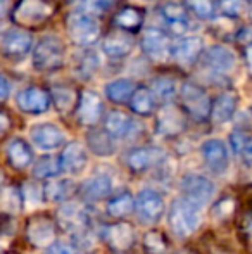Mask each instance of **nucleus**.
Here are the masks:
<instances>
[{"label": "nucleus", "instance_id": "f8f14e48", "mask_svg": "<svg viewBox=\"0 0 252 254\" xmlns=\"http://www.w3.org/2000/svg\"><path fill=\"white\" fill-rule=\"evenodd\" d=\"M50 95L38 87H26L17 94L16 102L23 113L26 114H42L47 113L50 107Z\"/></svg>", "mask_w": 252, "mask_h": 254}, {"label": "nucleus", "instance_id": "4468645a", "mask_svg": "<svg viewBox=\"0 0 252 254\" xmlns=\"http://www.w3.org/2000/svg\"><path fill=\"white\" fill-rule=\"evenodd\" d=\"M161 17L164 19L166 28L169 30V33L182 37L190 30V21H189V12L187 9L178 2H168L161 7Z\"/></svg>", "mask_w": 252, "mask_h": 254}, {"label": "nucleus", "instance_id": "49530a36", "mask_svg": "<svg viewBox=\"0 0 252 254\" xmlns=\"http://www.w3.org/2000/svg\"><path fill=\"white\" fill-rule=\"evenodd\" d=\"M7 12V0H0V17Z\"/></svg>", "mask_w": 252, "mask_h": 254}, {"label": "nucleus", "instance_id": "a211bd4d", "mask_svg": "<svg viewBox=\"0 0 252 254\" xmlns=\"http://www.w3.org/2000/svg\"><path fill=\"white\" fill-rule=\"evenodd\" d=\"M164 159V152L159 147H137L128 152L126 164L133 171H147L157 166Z\"/></svg>", "mask_w": 252, "mask_h": 254}, {"label": "nucleus", "instance_id": "72a5a7b5", "mask_svg": "<svg viewBox=\"0 0 252 254\" xmlns=\"http://www.w3.org/2000/svg\"><path fill=\"white\" fill-rule=\"evenodd\" d=\"M61 171H62L61 159H59V157H52V156L42 157V159H38L33 166L35 177L37 178H47V180L59 177Z\"/></svg>", "mask_w": 252, "mask_h": 254}, {"label": "nucleus", "instance_id": "58836bf2", "mask_svg": "<svg viewBox=\"0 0 252 254\" xmlns=\"http://www.w3.org/2000/svg\"><path fill=\"white\" fill-rule=\"evenodd\" d=\"M54 101H55V107H57L61 113H66V111H69L71 106H73V92L67 90V88H55Z\"/></svg>", "mask_w": 252, "mask_h": 254}, {"label": "nucleus", "instance_id": "1a4fd4ad", "mask_svg": "<svg viewBox=\"0 0 252 254\" xmlns=\"http://www.w3.org/2000/svg\"><path fill=\"white\" fill-rule=\"evenodd\" d=\"M30 138L37 149L44 152H52L59 149L66 140V135L57 125L52 123H38L31 127Z\"/></svg>", "mask_w": 252, "mask_h": 254}, {"label": "nucleus", "instance_id": "37998d69", "mask_svg": "<svg viewBox=\"0 0 252 254\" xmlns=\"http://www.w3.org/2000/svg\"><path fill=\"white\" fill-rule=\"evenodd\" d=\"M10 95V83L3 74H0V101H5Z\"/></svg>", "mask_w": 252, "mask_h": 254}, {"label": "nucleus", "instance_id": "de8ad7c7", "mask_svg": "<svg viewBox=\"0 0 252 254\" xmlns=\"http://www.w3.org/2000/svg\"><path fill=\"white\" fill-rule=\"evenodd\" d=\"M247 64H249L252 71V45H249V49H247Z\"/></svg>", "mask_w": 252, "mask_h": 254}, {"label": "nucleus", "instance_id": "9b49d317", "mask_svg": "<svg viewBox=\"0 0 252 254\" xmlns=\"http://www.w3.org/2000/svg\"><path fill=\"white\" fill-rule=\"evenodd\" d=\"M52 9L45 0H21L14 10V19L24 26H33L50 16Z\"/></svg>", "mask_w": 252, "mask_h": 254}, {"label": "nucleus", "instance_id": "603ef678", "mask_svg": "<svg viewBox=\"0 0 252 254\" xmlns=\"http://www.w3.org/2000/svg\"><path fill=\"white\" fill-rule=\"evenodd\" d=\"M0 184H2V173H0Z\"/></svg>", "mask_w": 252, "mask_h": 254}, {"label": "nucleus", "instance_id": "e433bc0d", "mask_svg": "<svg viewBox=\"0 0 252 254\" xmlns=\"http://www.w3.org/2000/svg\"><path fill=\"white\" fill-rule=\"evenodd\" d=\"M189 7L195 16L202 17V19H211L214 17V5L211 0H187Z\"/></svg>", "mask_w": 252, "mask_h": 254}, {"label": "nucleus", "instance_id": "c9c22d12", "mask_svg": "<svg viewBox=\"0 0 252 254\" xmlns=\"http://www.w3.org/2000/svg\"><path fill=\"white\" fill-rule=\"evenodd\" d=\"M116 23L123 28V30H135L140 26L142 17L135 9H125L116 16Z\"/></svg>", "mask_w": 252, "mask_h": 254}, {"label": "nucleus", "instance_id": "ea45409f", "mask_svg": "<svg viewBox=\"0 0 252 254\" xmlns=\"http://www.w3.org/2000/svg\"><path fill=\"white\" fill-rule=\"evenodd\" d=\"M244 0H219V9L225 16L237 17L244 9Z\"/></svg>", "mask_w": 252, "mask_h": 254}, {"label": "nucleus", "instance_id": "c03bdc74", "mask_svg": "<svg viewBox=\"0 0 252 254\" xmlns=\"http://www.w3.org/2000/svg\"><path fill=\"white\" fill-rule=\"evenodd\" d=\"M237 38H239V40L242 42V44L252 45V26L242 28V30H240V33L237 35Z\"/></svg>", "mask_w": 252, "mask_h": 254}, {"label": "nucleus", "instance_id": "c85d7f7f", "mask_svg": "<svg viewBox=\"0 0 252 254\" xmlns=\"http://www.w3.org/2000/svg\"><path fill=\"white\" fill-rule=\"evenodd\" d=\"M133 92H135V83L130 78H118V80H112L105 85V95H107L109 101L116 104L130 102Z\"/></svg>", "mask_w": 252, "mask_h": 254}, {"label": "nucleus", "instance_id": "0eeeda50", "mask_svg": "<svg viewBox=\"0 0 252 254\" xmlns=\"http://www.w3.org/2000/svg\"><path fill=\"white\" fill-rule=\"evenodd\" d=\"M182 195L197 206L204 207L216 195V185L204 175H187L182 180Z\"/></svg>", "mask_w": 252, "mask_h": 254}, {"label": "nucleus", "instance_id": "c756f323", "mask_svg": "<svg viewBox=\"0 0 252 254\" xmlns=\"http://www.w3.org/2000/svg\"><path fill=\"white\" fill-rule=\"evenodd\" d=\"M74 184L71 180H66V178H52L50 182L45 184V187L42 189L44 190V197L50 202H62L73 194Z\"/></svg>", "mask_w": 252, "mask_h": 254}, {"label": "nucleus", "instance_id": "a878e982", "mask_svg": "<svg viewBox=\"0 0 252 254\" xmlns=\"http://www.w3.org/2000/svg\"><path fill=\"white\" fill-rule=\"evenodd\" d=\"M237 95L225 92L221 94L214 102L211 104V120L218 125L228 123L233 116H235L237 111Z\"/></svg>", "mask_w": 252, "mask_h": 254}, {"label": "nucleus", "instance_id": "5701e85b", "mask_svg": "<svg viewBox=\"0 0 252 254\" xmlns=\"http://www.w3.org/2000/svg\"><path fill=\"white\" fill-rule=\"evenodd\" d=\"M80 194L87 201H102L112 194V178L109 175H95L81 185Z\"/></svg>", "mask_w": 252, "mask_h": 254}, {"label": "nucleus", "instance_id": "2eb2a0df", "mask_svg": "<svg viewBox=\"0 0 252 254\" xmlns=\"http://www.w3.org/2000/svg\"><path fill=\"white\" fill-rule=\"evenodd\" d=\"M26 237L35 248H47L55 241V225L45 216H38L28 223Z\"/></svg>", "mask_w": 252, "mask_h": 254}, {"label": "nucleus", "instance_id": "bb28decb", "mask_svg": "<svg viewBox=\"0 0 252 254\" xmlns=\"http://www.w3.org/2000/svg\"><path fill=\"white\" fill-rule=\"evenodd\" d=\"M7 159H9L10 166H14L16 170H24L31 164L33 161V152L28 142H24L23 138H12L7 144Z\"/></svg>", "mask_w": 252, "mask_h": 254}, {"label": "nucleus", "instance_id": "f257e3e1", "mask_svg": "<svg viewBox=\"0 0 252 254\" xmlns=\"http://www.w3.org/2000/svg\"><path fill=\"white\" fill-rule=\"evenodd\" d=\"M59 225L71 235L73 246H81L85 249L94 248L92 239V218L83 206L76 202H66L59 207Z\"/></svg>", "mask_w": 252, "mask_h": 254}, {"label": "nucleus", "instance_id": "7c9ffc66", "mask_svg": "<svg viewBox=\"0 0 252 254\" xmlns=\"http://www.w3.org/2000/svg\"><path fill=\"white\" fill-rule=\"evenodd\" d=\"M107 214L112 218H125L135 211V197L130 192H121L109 199L107 202Z\"/></svg>", "mask_w": 252, "mask_h": 254}, {"label": "nucleus", "instance_id": "393cba45", "mask_svg": "<svg viewBox=\"0 0 252 254\" xmlns=\"http://www.w3.org/2000/svg\"><path fill=\"white\" fill-rule=\"evenodd\" d=\"M105 131L109 135H112L114 138H125L130 137L135 130V121L131 120L128 114L121 113V111H111V113L105 116L104 121Z\"/></svg>", "mask_w": 252, "mask_h": 254}, {"label": "nucleus", "instance_id": "4c0bfd02", "mask_svg": "<svg viewBox=\"0 0 252 254\" xmlns=\"http://www.w3.org/2000/svg\"><path fill=\"white\" fill-rule=\"evenodd\" d=\"M144 246L151 254H162L166 249L164 246V239L159 232H149L144 239Z\"/></svg>", "mask_w": 252, "mask_h": 254}, {"label": "nucleus", "instance_id": "2f4dec72", "mask_svg": "<svg viewBox=\"0 0 252 254\" xmlns=\"http://www.w3.org/2000/svg\"><path fill=\"white\" fill-rule=\"evenodd\" d=\"M154 104L155 102H154L152 90H149V88H145V87L135 88L133 95H131V99H130L131 109L137 114H140V116H149V114H152Z\"/></svg>", "mask_w": 252, "mask_h": 254}, {"label": "nucleus", "instance_id": "20e7f679", "mask_svg": "<svg viewBox=\"0 0 252 254\" xmlns=\"http://www.w3.org/2000/svg\"><path fill=\"white\" fill-rule=\"evenodd\" d=\"M64 56H66V51H64L62 42L54 35H45L33 47L31 61H33L35 69L54 71L62 66Z\"/></svg>", "mask_w": 252, "mask_h": 254}, {"label": "nucleus", "instance_id": "b1692460", "mask_svg": "<svg viewBox=\"0 0 252 254\" xmlns=\"http://www.w3.org/2000/svg\"><path fill=\"white\" fill-rule=\"evenodd\" d=\"M133 49V38L126 31H114L102 44V51L111 59H123Z\"/></svg>", "mask_w": 252, "mask_h": 254}, {"label": "nucleus", "instance_id": "423d86ee", "mask_svg": "<svg viewBox=\"0 0 252 254\" xmlns=\"http://www.w3.org/2000/svg\"><path fill=\"white\" fill-rule=\"evenodd\" d=\"M33 51V38L24 30H7L0 37V54L9 61H21Z\"/></svg>", "mask_w": 252, "mask_h": 254}, {"label": "nucleus", "instance_id": "f704fd0d", "mask_svg": "<svg viewBox=\"0 0 252 254\" xmlns=\"http://www.w3.org/2000/svg\"><path fill=\"white\" fill-rule=\"evenodd\" d=\"M21 202H23V195L14 187L0 189V207H2V211L9 214H16L21 209Z\"/></svg>", "mask_w": 252, "mask_h": 254}, {"label": "nucleus", "instance_id": "cd10ccee", "mask_svg": "<svg viewBox=\"0 0 252 254\" xmlns=\"http://www.w3.org/2000/svg\"><path fill=\"white\" fill-rule=\"evenodd\" d=\"M87 144L90 151L101 157L112 156L116 151L114 147V137L109 135L105 130H94L87 135Z\"/></svg>", "mask_w": 252, "mask_h": 254}, {"label": "nucleus", "instance_id": "ddd939ff", "mask_svg": "<svg viewBox=\"0 0 252 254\" xmlns=\"http://www.w3.org/2000/svg\"><path fill=\"white\" fill-rule=\"evenodd\" d=\"M237 64L235 52L225 45H214L204 54V66L216 74H228Z\"/></svg>", "mask_w": 252, "mask_h": 254}, {"label": "nucleus", "instance_id": "6e6552de", "mask_svg": "<svg viewBox=\"0 0 252 254\" xmlns=\"http://www.w3.org/2000/svg\"><path fill=\"white\" fill-rule=\"evenodd\" d=\"M182 102L185 109L197 121H204L211 116V99L205 90L199 85L185 83L182 87Z\"/></svg>", "mask_w": 252, "mask_h": 254}, {"label": "nucleus", "instance_id": "864d4df0", "mask_svg": "<svg viewBox=\"0 0 252 254\" xmlns=\"http://www.w3.org/2000/svg\"><path fill=\"white\" fill-rule=\"evenodd\" d=\"M7 254H14V253H7Z\"/></svg>", "mask_w": 252, "mask_h": 254}, {"label": "nucleus", "instance_id": "aec40b11", "mask_svg": "<svg viewBox=\"0 0 252 254\" xmlns=\"http://www.w3.org/2000/svg\"><path fill=\"white\" fill-rule=\"evenodd\" d=\"M102 237L116 251H126L135 244V232L128 223L109 225L102 232Z\"/></svg>", "mask_w": 252, "mask_h": 254}, {"label": "nucleus", "instance_id": "6ab92c4d", "mask_svg": "<svg viewBox=\"0 0 252 254\" xmlns=\"http://www.w3.org/2000/svg\"><path fill=\"white\" fill-rule=\"evenodd\" d=\"M61 166L62 171L69 175H81L88 164V154L80 142H71L61 154Z\"/></svg>", "mask_w": 252, "mask_h": 254}, {"label": "nucleus", "instance_id": "3c124183", "mask_svg": "<svg viewBox=\"0 0 252 254\" xmlns=\"http://www.w3.org/2000/svg\"><path fill=\"white\" fill-rule=\"evenodd\" d=\"M116 254H126L125 251H118V253H116Z\"/></svg>", "mask_w": 252, "mask_h": 254}, {"label": "nucleus", "instance_id": "473e14b6", "mask_svg": "<svg viewBox=\"0 0 252 254\" xmlns=\"http://www.w3.org/2000/svg\"><path fill=\"white\" fill-rule=\"evenodd\" d=\"M152 95L154 99H159L161 102L168 104L176 97V92H178V85L173 78H155L154 83H152Z\"/></svg>", "mask_w": 252, "mask_h": 254}, {"label": "nucleus", "instance_id": "a19ab883", "mask_svg": "<svg viewBox=\"0 0 252 254\" xmlns=\"http://www.w3.org/2000/svg\"><path fill=\"white\" fill-rule=\"evenodd\" d=\"M44 254H80V253H78L76 246L66 244V242L54 241L50 246H47V248H45Z\"/></svg>", "mask_w": 252, "mask_h": 254}, {"label": "nucleus", "instance_id": "a18cd8bd", "mask_svg": "<svg viewBox=\"0 0 252 254\" xmlns=\"http://www.w3.org/2000/svg\"><path fill=\"white\" fill-rule=\"evenodd\" d=\"M7 128H9V120H7V116L0 114V137H2V135L5 133Z\"/></svg>", "mask_w": 252, "mask_h": 254}, {"label": "nucleus", "instance_id": "4be33fe9", "mask_svg": "<svg viewBox=\"0 0 252 254\" xmlns=\"http://www.w3.org/2000/svg\"><path fill=\"white\" fill-rule=\"evenodd\" d=\"M183 128H185V118L180 113V109H176L171 104H166L157 116V131L166 137H173L182 133Z\"/></svg>", "mask_w": 252, "mask_h": 254}, {"label": "nucleus", "instance_id": "f3484780", "mask_svg": "<svg viewBox=\"0 0 252 254\" xmlns=\"http://www.w3.org/2000/svg\"><path fill=\"white\" fill-rule=\"evenodd\" d=\"M102 113H104V104L95 92H83L80 97V106H78V118L80 123L85 127H94L101 121Z\"/></svg>", "mask_w": 252, "mask_h": 254}, {"label": "nucleus", "instance_id": "79ce46f5", "mask_svg": "<svg viewBox=\"0 0 252 254\" xmlns=\"http://www.w3.org/2000/svg\"><path fill=\"white\" fill-rule=\"evenodd\" d=\"M44 199V190L40 187L33 184H26L24 185V195H23V201H30L33 204H40V201Z\"/></svg>", "mask_w": 252, "mask_h": 254}, {"label": "nucleus", "instance_id": "412c9836", "mask_svg": "<svg viewBox=\"0 0 252 254\" xmlns=\"http://www.w3.org/2000/svg\"><path fill=\"white\" fill-rule=\"evenodd\" d=\"M202 40L199 37H183L171 45V56L183 66H190L201 57L202 54Z\"/></svg>", "mask_w": 252, "mask_h": 254}, {"label": "nucleus", "instance_id": "8fccbe9b", "mask_svg": "<svg viewBox=\"0 0 252 254\" xmlns=\"http://www.w3.org/2000/svg\"><path fill=\"white\" fill-rule=\"evenodd\" d=\"M74 2H83V3H87L88 0H74Z\"/></svg>", "mask_w": 252, "mask_h": 254}, {"label": "nucleus", "instance_id": "f03ea898", "mask_svg": "<svg viewBox=\"0 0 252 254\" xmlns=\"http://www.w3.org/2000/svg\"><path fill=\"white\" fill-rule=\"evenodd\" d=\"M201 206L180 195L171 202L168 211V225L171 232L180 239H185L194 234L202 221Z\"/></svg>", "mask_w": 252, "mask_h": 254}, {"label": "nucleus", "instance_id": "7ed1b4c3", "mask_svg": "<svg viewBox=\"0 0 252 254\" xmlns=\"http://www.w3.org/2000/svg\"><path fill=\"white\" fill-rule=\"evenodd\" d=\"M66 30L71 40L80 47L94 45L99 40V35H101V26H99L97 19L85 10H76V12H71L67 16Z\"/></svg>", "mask_w": 252, "mask_h": 254}, {"label": "nucleus", "instance_id": "9d476101", "mask_svg": "<svg viewBox=\"0 0 252 254\" xmlns=\"http://www.w3.org/2000/svg\"><path fill=\"white\" fill-rule=\"evenodd\" d=\"M202 159H204L205 166L211 173L214 175H223L228 170L230 164V154L228 147L223 140L219 138H209L202 144L201 147Z\"/></svg>", "mask_w": 252, "mask_h": 254}, {"label": "nucleus", "instance_id": "39448f33", "mask_svg": "<svg viewBox=\"0 0 252 254\" xmlns=\"http://www.w3.org/2000/svg\"><path fill=\"white\" fill-rule=\"evenodd\" d=\"M135 213L140 223L155 225L166 213V202L155 189H144L135 197Z\"/></svg>", "mask_w": 252, "mask_h": 254}, {"label": "nucleus", "instance_id": "09e8293b", "mask_svg": "<svg viewBox=\"0 0 252 254\" xmlns=\"http://www.w3.org/2000/svg\"><path fill=\"white\" fill-rule=\"evenodd\" d=\"M249 14H251V16H252V0H251V2H249Z\"/></svg>", "mask_w": 252, "mask_h": 254}, {"label": "nucleus", "instance_id": "dca6fc26", "mask_svg": "<svg viewBox=\"0 0 252 254\" xmlns=\"http://www.w3.org/2000/svg\"><path fill=\"white\" fill-rule=\"evenodd\" d=\"M142 49L151 59L164 61L171 54V45L168 42V35L161 30L151 28L142 37Z\"/></svg>", "mask_w": 252, "mask_h": 254}]
</instances>
